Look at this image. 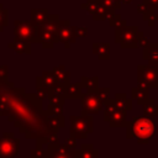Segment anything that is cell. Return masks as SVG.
<instances>
[{
	"label": "cell",
	"instance_id": "6da1fadb",
	"mask_svg": "<svg viewBox=\"0 0 158 158\" xmlns=\"http://www.w3.org/2000/svg\"><path fill=\"white\" fill-rule=\"evenodd\" d=\"M0 116L7 117L27 139H35L37 148L44 147V138L52 132L43 100L36 93L17 88L11 80L0 83Z\"/></svg>",
	"mask_w": 158,
	"mask_h": 158
},
{
	"label": "cell",
	"instance_id": "7a4b0ae2",
	"mask_svg": "<svg viewBox=\"0 0 158 158\" xmlns=\"http://www.w3.org/2000/svg\"><path fill=\"white\" fill-rule=\"evenodd\" d=\"M127 138H137L139 143L147 142L154 132V123L148 117H135L133 121L126 125Z\"/></svg>",
	"mask_w": 158,
	"mask_h": 158
},
{
	"label": "cell",
	"instance_id": "3957f363",
	"mask_svg": "<svg viewBox=\"0 0 158 158\" xmlns=\"http://www.w3.org/2000/svg\"><path fill=\"white\" fill-rule=\"evenodd\" d=\"M59 22V17L56 14L49 15V19L42 26H38V38L40 43L43 48H53L56 43H58L57 37V26Z\"/></svg>",
	"mask_w": 158,
	"mask_h": 158
},
{
	"label": "cell",
	"instance_id": "277c9868",
	"mask_svg": "<svg viewBox=\"0 0 158 158\" xmlns=\"http://www.w3.org/2000/svg\"><path fill=\"white\" fill-rule=\"evenodd\" d=\"M69 136L74 137L75 139H84L88 137L89 133L94 131V120L91 115H72L69 117Z\"/></svg>",
	"mask_w": 158,
	"mask_h": 158
},
{
	"label": "cell",
	"instance_id": "5b68a950",
	"mask_svg": "<svg viewBox=\"0 0 158 158\" xmlns=\"http://www.w3.org/2000/svg\"><path fill=\"white\" fill-rule=\"evenodd\" d=\"M14 36L16 40L26 41L30 43H40L38 26L33 25L30 20H15Z\"/></svg>",
	"mask_w": 158,
	"mask_h": 158
},
{
	"label": "cell",
	"instance_id": "8992f818",
	"mask_svg": "<svg viewBox=\"0 0 158 158\" xmlns=\"http://www.w3.org/2000/svg\"><path fill=\"white\" fill-rule=\"evenodd\" d=\"M20 149V139L14 132H4L0 138V158H15Z\"/></svg>",
	"mask_w": 158,
	"mask_h": 158
},
{
	"label": "cell",
	"instance_id": "52a82bcc",
	"mask_svg": "<svg viewBox=\"0 0 158 158\" xmlns=\"http://www.w3.org/2000/svg\"><path fill=\"white\" fill-rule=\"evenodd\" d=\"M116 42L121 47H136L138 44V33L136 27H127L126 23L116 27Z\"/></svg>",
	"mask_w": 158,
	"mask_h": 158
},
{
	"label": "cell",
	"instance_id": "ba28073f",
	"mask_svg": "<svg viewBox=\"0 0 158 158\" xmlns=\"http://www.w3.org/2000/svg\"><path fill=\"white\" fill-rule=\"evenodd\" d=\"M81 112L80 115H95L104 109V102L99 99L95 91H86L81 96Z\"/></svg>",
	"mask_w": 158,
	"mask_h": 158
},
{
	"label": "cell",
	"instance_id": "9c48e42d",
	"mask_svg": "<svg viewBox=\"0 0 158 158\" xmlns=\"http://www.w3.org/2000/svg\"><path fill=\"white\" fill-rule=\"evenodd\" d=\"M57 37H58V42L63 43L65 49L70 48V46L75 43L77 37L73 32L69 20H59L57 26Z\"/></svg>",
	"mask_w": 158,
	"mask_h": 158
},
{
	"label": "cell",
	"instance_id": "30bf717a",
	"mask_svg": "<svg viewBox=\"0 0 158 158\" xmlns=\"http://www.w3.org/2000/svg\"><path fill=\"white\" fill-rule=\"evenodd\" d=\"M42 158H75V149H70L65 143L46 146Z\"/></svg>",
	"mask_w": 158,
	"mask_h": 158
},
{
	"label": "cell",
	"instance_id": "8fae6325",
	"mask_svg": "<svg viewBox=\"0 0 158 158\" xmlns=\"http://www.w3.org/2000/svg\"><path fill=\"white\" fill-rule=\"evenodd\" d=\"M49 19V12L47 9H32L30 12V21L36 26H42Z\"/></svg>",
	"mask_w": 158,
	"mask_h": 158
},
{
	"label": "cell",
	"instance_id": "7c38bea8",
	"mask_svg": "<svg viewBox=\"0 0 158 158\" xmlns=\"http://www.w3.org/2000/svg\"><path fill=\"white\" fill-rule=\"evenodd\" d=\"M75 158H99V151L91 143H81L79 149H75Z\"/></svg>",
	"mask_w": 158,
	"mask_h": 158
},
{
	"label": "cell",
	"instance_id": "4fadbf2b",
	"mask_svg": "<svg viewBox=\"0 0 158 158\" xmlns=\"http://www.w3.org/2000/svg\"><path fill=\"white\" fill-rule=\"evenodd\" d=\"M52 73L54 74L57 81L64 86H68L72 81H70V72L64 67V65H56L52 69Z\"/></svg>",
	"mask_w": 158,
	"mask_h": 158
},
{
	"label": "cell",
	"instance_id": "5bb4252c",
	"mask_svg": "<svg viewBox=\"0 0 158 158\" xmlns=\"http://www.w3.org/2000/svg\"><path fill=\"white\" fill-rule=\"evenodd\" d=\"M93 53L101 60L110 59V44L106 42H94Z\"/></svg>",
	"mask_w": 158,
	"mask_h": 158
},
{
	"label": "cell",
	"instance_id": "9a60e30c",
	"mask_svg": "<svg viewBox=\"0 0 158 158\" xmlns=\"http://www.w3.org/2000/svg\"><path fill=\"white\" fill-rule=\"evenodd\" d=\"M31 44L32 43H30V42L14 38V41L7 43V47L10 49L15 51L17 54H30L31 53Z\"/></svg>",
	"mask_w": 158,
	"mask_h": 158
},
{
	"label": "cell",
	"instance_id": "2e32d148",
	"mask_svg": "<svg viewBox=\"0 0 158 158\" xmlns=\"http://www.w3.org/2000/svg\"><path fill=\"white\" fill-rule=\"evenodd\" d=\"M83 94H84V89H83L80 81H74V83H70L67 86V96H65V99L78 100V99H81Z\"/></svg>",
	"mask_w": 158,
	"mask_h": 158
},
{
	"label": "cell",
	"instance_id": "e0dca14e",
	"mask_svg": "<svg viewBox=\"0 0 158 158\" xmlns=\"http://www.w3.org/2000/svg\"><path fill=\"white\" fill-rule=\"evenodd\" d=\"M114 102L116 105L117 109L120 110H123V111H128L132 109V101L130 99H127V96L125 94H121V93H117L115 95V99H114Z\"/></svg>",
	"mask_w": 158,
	"mask_h": 158
},
{
	"label": "cell",
	"instance_id": "ac0fdd59",
	"mask_svg": "<svg viewBox=\"0 0 158 158\" xmlns=\"http://www.w3.org/2000/svg\"><path fill=\"white\" fill-rule=\"evenodd\" d=\"M126 123V111L123 110H120L117 109L110 117L109 120V125L111 127H120V126H123Z\"/></svg>",
	"mask_w": 158,
	"mask_h": 158
},
{
	"label": "cell",
	"instance_id": "d6986e66",
	"mask_svg": "<svg viewBox=\"0 0 158 158\" xmlns=\"http://www.w3.org/2000/svg\"><path fill=\"white\" fill-rule=\"evenodd\" d=\"M79 81H80L83 89H85L86 91H95L99 88V78L98 77L88 78L85 75H81Z\"/></svg>",
	"mask_w": 158,
	"mask_h": 158
},
{
	"label": "cell",
	"instance_id": "ffe728a7",
	"mask_svg": "<svg viewBox=\"0 0 158 158\" xmlns=\"http://www.w3.org/2000/svg\"><path fill=\"white\" fill-rule=\"evenodd\" d=\"M48 117V123L52 128V131L58 132L59 128H63L65 126V117L64 115H49Z\"/></svg>",
	"mask_w": 158,
	"mask_h": 158
},
{
	"label": "cell",
	"instance_id": "44dd1931",
	"mask_svg": "<svg viewBox=\"0 0 158 158\" xmlns=\"http://www.w3.org/2000/svg\"><path fill=\"white\" fill-rule=\"evenodd\" d=\"M41 79H42L43 84H44L49 90H51L52 88H54V86L58 84V81H57L54 74L52 73V70H43L42 74H41Z\"/></svg>",
	"mask_w": 158,
	"mask_h": 158
},
{
	"label": "cell",
	"instance_id": "7402d4cb",
	"mask_svg": "<svg viewBox=\"0 0 158 158\" xmlns=\"http://www.w3.org/2000/svg\"><path fill=\"white\" fill-rule=\"evenodd\" d=\"M36 94L42 100L43 99H48V96H49V89L43 84V81H42L40 75L36 78Z\"/></svg>",
	"mask_w": 158,
	"mask_h": 158
},
{
	"label": "cell",
	"instance_id": "603a6c76",
	"mask_svg": "<svg viewBox=\"0 0 158 158\" xmlns=\"http://www.w3.org/2000/svg\"><path fill=\"white\" fill-rule=\"evenodd\" d=\"M80 7L86 10L93 16V15H95L99 11V9L101 7V4H100L99 0H86V2H83Z\"/></svg>",
	"mask_w": 158,
	"mask_h": 158
},
{
	"label": "cell",
	"instance_id": "cb8c5ba5",
	"mask_svg": "<svg viewBox=\"0 0 158 158\" xmlns=\"http://www.w3.org/2000/svg\"><path fill=\"white\" fill-rule=\"evenodd\" d=\"M102 110H104V120H105L106 122H109L111 115L117 110V107H116V105H115V102H114V99H109L107 101H105Z\"/></svg>",
	"mask_w": 158,
	"mask_h": 158
},
{
	"label": "cell",
	"instance_id": "d4e9b609",
	"mask_svg": "<svg viewBox=\"0 0 158 158\" xmlns=\"http://www.w3.org/2000/svg\"><path fill=\"white\" fill-rule=\"evenodd\" d=\"M132 98L136 99L139 104H143L146 101V98H147V90L143 86L135 88V89H132Z\"/></svg>",
	"mask_w": 158,
	"mask_h": 158
},
{
	"label": "cell",
	"instance_id": "484cf974",
	"mask_svg": "<svg viewBox=\"0 0 158 158\" xmlns=\"http://www.w3.org/2000/svg\"><path fill=\"white\" fill-rule=\"evenodd\" d=\"M7 25H9V11L0 2V32H2Z\"/></svg>",
	"mask_w": 158,
	"mask_h": 158
},
{
	"label": "cell",
	"instance_id": "4316f807",
	"mask_svg": "<svg viewBox=\"0 0 158 158\" xmlns=\"http://www.w3.org/2000/svg\"><path fill=\"white\" fill-rule=\"evenodd\" d=\"M58 143H59V136H58V132L56 131H52L44 138V146H56Z\"/></svg>",
	"mask_w": 158,
	"mask_h": 158
},
{
	"label": "cell",
	"instance_id": "83f0119b",
	"mask_svg": "<svg viewBox=\"0 0 158 158\" xmlns=\"http://www.w3.org/2000/svg\"><path fill=\"white\" fill-rule=\"evenodd\" d=\"M48 100H49V104H51V105H56V106H63L67 99H65L64 96H60V95L49 94Z\"/></svg>",
	"mask_w": 158,
	"mask_h": 158
},
{
	"label": "cell",
	"instance_id": "f1b7e54d",
	"mask_svg": "<svg viewBox=\"0 0 158 158\" xmlns=\"http://www.w3.org/2000/svg\"><path fill=\"white\" fill-rule=\"evenodd\" d=\"M46 115H63V106H56V105H51L48 104L47 107L44 109Z\"/></svg>",
	"mask_w": 158,
	"mask_h": 158
},
{
	"label": "cell",
	"instance_id": "f546056e",
	"mask_svg": "<svg viewBox=\"0 0 158 158\" xmlns=\"http://www.w3.org/2000/svg\"><path fill=\"white\" fill-rule=\"evenodd\" d=\"M95 93L98 94V96H99V99L102 101V102H105V101H107L110 98H109V95H110V89L109 88H98L96 90H95Z\"/></svg>",
	"mask_w": 158,
	"mask_h": 158
},
{
	"label": "cell",
	"instance_id": "4dcf8cb0",
	"mask_svg": "<svg viewBox=\"0 0 158 158\" xmlns=\"http://www.w3.org/2000/svg\"><path fill=\"white\" fill-rule=\"evenodd\" d=\"M49 94H56V95H60V96H67V86L62 85V84H57L54 88H52L49 90Z\"/></svg>",
	"mask_w": 158,
	"mask_h": 158
},
{
	"label": "cell",
	"instance_id": "1f68e13d",
	"mask_svg": "<svg viewBox=\"0 0 158 158\" xmlns=\"http://www.w3.org/2000/svg\"><path fill=\"white\" fill-rule=\"evenodd\" d=\"M9 79V65L0 64V83H5Z\"/></svg>",
	"mask_w": 158,
	"mask_h": 158
},
{
	"label": "cell",
	"instance_id": "d6a6232c",
	"mask_svg": "<svg viewBox=\"0 0 158 158\" xmlns=\"http://www.w3.org/2000/svg\"><path fill=\"white\" fill-rule=\"evenodd\" d=\"M73 32L75 35V37H85L88 35V28L86 27H81V26H72Z\"/></svg>",
	"mask_w": 158,
	"mask_h": 158
},
{
	"label": "cell",
	"instance_id": "836d02e7",
	"mask_svg": "<svg viewBox=\"0 0 158 158\" xmlns=\"http://www.w3.org/2000/svg\"><path fill=\"white\" fill-rule=\"evenodd\" d=\"M143 111H144V115H147V116H154V115H157V114H158L157 106H156V105H153V104L144 105Z\"/></svg>",
	"mask_w": 158,
	"mask_h": 158
},
{
	"label": "cell",
	"instance_id": "e575fe53",
	"mask_svg": "<svg viewBox=\"0 0 158 158\" xmlns=\"http://www.w3.org/2000/svg\"><path fill=\"white\" fill-rule=\"evenodd\" d=\"M44 153V148H33L30 152V158H42Z\"/></svg>",
	"mask_w": 158,
	"mask_h": 158
},
{
	"label": "cell",
	"instance_id": "d590c367",
	"mask_svg": "<svg viewBox=\"0 0 158 158\" xmlns=\"http://www.w3.org/2000/svg\"><path fill=\"white\" fill-rule=\"evenodd\" d=\"M70 149H77V139L72 136H69L68 138H65V142H64Z\"/></svg>",
	"mask_w": 158,
	"mask_h": 158
},
{
	"label": "cell",
	"instance_id": "8d00e7d4",
	"mask_svg": "<svg viewBox=\"0 0 158 158\" xmlns=\"http://www.w3.org/2000/svg\"><path fill=\"white\" fill-rule=\"evenodd\" d=\"M131 0H120V2H125V4H127V2H130Z\"/></svg>",
	"mask_w": 158,
	"mask_h": 158
}]
</instances>
